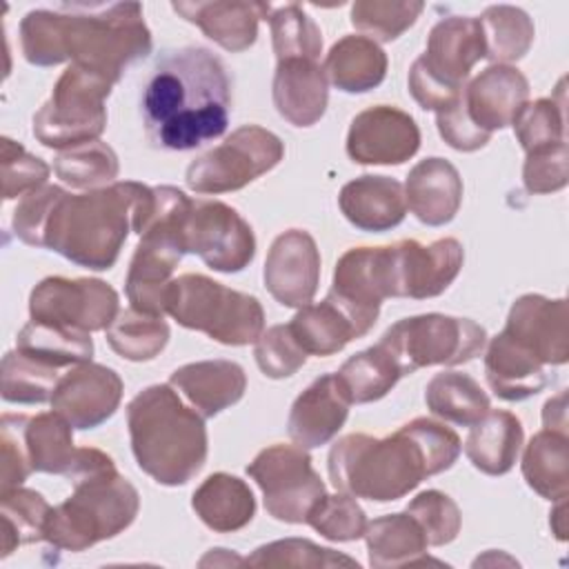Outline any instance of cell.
Segmentation results:
<instances>
[{
  "label": "cell",
  "mask_w": 569,
  "mask_h": 569,
  "mask_svg": "<svg viewBox=\"0 0 569 569\" xmlns=\"http://www.w3.org/2000/svg\"><path fill=\"white\" fill-rule=\"evenodd\" d=\"M20 49L36 67L71 60L116 84L129 64L151 53V31L138 2H71L29 11Z\"/></svg>",
  "instance_id": "6da1fadb"
},
{
  "label": "cell",
  "mask_w": 569,
  "mask_h": 569,
  "mask_svg": "<svg viewBox=\"0 0 569 569\" xmlns=\"http://www.w3.org/2000/svg\"><path fill=\"white\" fill-rule=\"evenodd\" d=\"M147 140L156 149L189 151L220 138L231 113V80L204 47L164 51L140 96Z\"/></svg>",
  "instance_id": "7a4b0ae2"
},
{
  "label": "cell",
  "mask_w": 569,
  "mask_h": 569,
  "mask_svg": "<svg viewBox=\"0 0 569 569\" xmlns=\"http://www.w3.org/2000/svg\"><path fill=\"white\" fill-rule=\"evenodd\" d=\"M453 429L431 418H413L387 438L349 433L329 451V478L353 498L389 502L407 496L425 478L449 469L460 456Z\"/></svg>",
  "instance_id": "3957f363"
},
{
  "label": "cell",
  "mask_w": 569,
  "mask_h": 569,
  "mask_svg": "<svg viewBox=\"0 0 569 569\" xmlns=\"http://www.w3.org/2000/svg\"><path fill=\"white\" fill-rule=\"evenodd\" d=\"M151 209L153 189L133 180L111 182L78 196L60 189L40 249H51L93 271L111 269L129 231L140 236Z\"/></svg>",
  "instance_id": "277c9868"
},
{
  "label": "cell",
  "mask_w": 569,
  "mask_h": 569,
  "mask_svg": "<svg viewBox=\"0 0 569 569\" xmlns=\"http://www.w3.org/2000/svg\"><path fill=\"white\" fill-rule=\"evenodd\" d=\"M67 478L73 493L51 509L44 540L53 549L84 551L124 531L138 516V489L118 473L111 456L93 447H78Z\"/></svg>",
  "instance_id": "5b68a950"
},
{
  "label": "cell",
  "mask_w": 569,
  "mask_h": 569,
  "mask_svg": "<svg viewBox=\"0 0 569 569\" xmlns=\"http://www.w3.org/2000/svg\"><path fill=\"white\" fill-rule=\"evenodd\" d=\"M131 451L158 485H187L207 460L204 418L171 385H151L127 405Z\"/></svg>",
  "instance_id": "8992f818"
},
{
  "label": "cell",
  "mask_w": 569,
  "mask_h": 569,
  "mask_svg": "<svg viewBox=\"0 0 569 569\" xmlns=\"http://www.w3.org/2000/svg\"><path fill=\"white\" fill-rule=\"evenodd\" d=\"M164 313L229 347L256 342L264 331V311L256 296L229 289L202 273H182L171 280Z\"/></svg>",
  "instance_id": "52a82bcc"
},
{
  "label": "cell",
  "mask_w": 569,
  "mask_h": 569,
  "mask_svg": "<svg viewBox=\"0 0 569 569\" xmlns=\"http://www.w3.org/2000/svg\"><path fill=\"white\" fill-rule=\"evenodd\" d=\"M485 58L478 18L449 16L433 24L427 51L409 69V91L422 109L440 111L465 89L473 64Z\"/></svg>",
  "instance_id": "ba28073f"
},
{
  "label": "cell",
  "mask_w": 569,
  "mask_h": 569,
  "mask_svg": "<svg viewBox=\"0 0 569 569\" xmlns=\"http://www.w3.org/2000/svg\"><path fill=\"white\" fill-rule=\"evenodd\" d=\"M113 82L100 73L69 64L58 78L51 98L33 116V136L49 149H71L91 140L107 127L104 100Z\"/></svg>",
  "instance_id": "9c48e42d"
},
{
  "label": "cell",
  "mask_w": 569,
  "mask_h": 569,
  "mask_svg": "<svg viewBox=\"0 0 569 569\" xmlns=\"http://www.w3.org/2000/svg\"><path fill=\"white\" fill-rule=\"evenodd\" d=\"M398 362L402 376L422 367H456L473 360L487 345V331L469 318L422 313L391 325L378 340Z\"/></svg>",
  "instance_id": "30bf717a"
},
{
  "label": "cell",
  "mask_w": 569,
  "mask_h": 569,
  "mask_svg": "<svg viewBox=\"0 0 569 569\" xmlns=\"http://www.w3.org/2000/svg\"><path fill=\"white\" fill-rule=\"evenodd\" d=\"M284 156L282 140L258 127L236 129L222 144L209 149L187 167V187L196 193L236 191L271 171Z\"/></svg>",
  "instance_id": "8fae6325"
},
{
  "label": "cell",
  "mask_w": 569,
  "mask_h": 569,
  "mask_svg": "<svg viewBox=\"0 0 569 569\" xmlns=\"http://www.w3.org/2000/svg\"><path fill=\"white\" fill-rule=\"evenodd\" d=\"M247 473L264 496V509L280 522L307 520L311 507L327 493L311 465V456L298 445H271L262 449Z\"/></svg>",
  "instance_id": "7c38bea8"
},
{
  "label": "cell",
  "mask_w": 569,
  "mask_h": 569,
  "mask_svg": "<svg viewBox=\"0 0 569 569\" xmlns=\"http://www.w3.org/2000/svg\"><path fill=\"white\" fill-rule=\"evenodd\" d=\"M182 244L207 267L222 273L242 271L256 256L251 224L220 200H191L182 224Z\"/></svg>",
  "instance_id": "4fadbf2b"
},
{
  "label": "cell",
  "mask_w": 569,
  "mask_h": 569,
  "mask_svg": "<svg viewBox=\"0 0 569 569\" xmlns=\"http://www.w3.org/2000/svg\"><path fill=\"white\" fill-rule=\"evenodd\" d=\"M29 316L36 322L91 333L113 322L118 316V293L98 278L71 280L51 276L31 289Z\"/></svg>",
  "instance_id": "5bb4252c"
},
{
  "label": "cell",
  "mask_w": 569,
  "mask_h": 569,
  "mask_svg": "<svg viewBox=\"0 0 569 569\" xmlns=\"http://www.w3.org/2000/svg\"><path fill=\"white\" fill-rule=\"evenodd\" d=\"M327 296L351 318L362 338L376 325L382 300L391 298L389 244L345 251L336 262Z\"/></svg>",
  "instance_id": "9a60e30c"
},
{
  "label": "cell",
  "mask_w": 569,
  "mask_h": 569,
  "mask_svg": "<svg viewBox=\"0 0 569 569\" xmlns=\"http://www.w3.org/2000/svg\"><path fill=\"white\" fill-rule=\"evenodd\" d=\"M465 249L456 238H440L431 244L400 240L389 244L391 298L425 300L440 296L460 273Z\"/></svg>",
  "instance_id": "2e32d148"
},
{
  "label": "cell",
  "mask_w": 569,
  "mask_h": 569,
  "mask_svg": "<svg viewBox=\"0 0 569 569\" xmlns=\"http://www.w3.org/2000/svg\"><path fill=\"white\" fill-rule=\"evenodd\" d=\"M122 400L120 376L98 362L73 365L60 376L53 393L51 409L60 413L73 429H93L109 420Z\"/></svg>",
  "instance_id": "e0dca14e"
},
{
  "label": "cell",
  "mask_w": 569,
  "mask_h": 569,
  "mask_svg": "<svg viewBox=\"0 0 569 569\" xmlns=\"http://www.w3.org/2000/svg\"><path fill=\"white\" fill-rule=\"evenodd\" d=\"M420 147L416 120L389 104L360 111L347 133V153L358 164H400Z\"/></svg>",
  "instance_id": "ac0fdd59"
},
{
  "label": "cell",
  "mask_w": 569,
  "mask_h": 569,
  "mask_svg": "<svg viewBox=\"0 0 569 569\" xmlns=\"http://www.w3.org/2000/svg\"><path fill=\"white\" fill-rule=\"evenodd\" d=\"M264 287L284 307H305L318 291L320 251L311 233L289 229L280 233L264 260Z\"/></svg>",
  "instance_id": "d6986e66"
},
{
  "label": "cell",
  "mask_w": 569,
  "mask_h": 569,
  "mask_svg": "<svg viewBox=\"0 0 569 569\" xmlns=\"http://www.w3.org/2000/svg\"><path fill=\"white\" fill-rule=\"evenodd\" d=\"M569 309L565 298L540 293L520 296L507 316L505 333L529 349L545 367L562 365L569 358Z\"/></svg>",
  "instance_id": "ffe728a7"
},
{
  "label": "cell",
  "mask_w": 569,
  "mask_h": 569,
  "mask_svg": "<svg viewBox=\"0 0 569 569\" xmlns=\"http://www.w3.org/2000/svg\"><path fill=\"white\" fill-rule=\"evenodd\" d=\"M527 78L509 64L487 67L462 89V100L471 120L487 133L513 124L516 116L527 104Z\"/></svg>",
  "instance_id": "44dd1931"
},
{
  "label": "cell",
  "mask_w": 569,
  "mask_h": 569,
  "mask_svg": "<svg viewBox=\"0 0 569 569\" xmlns=\"http://www.w3.org/2000/svg\"><path fill=\"white\" fill-rule=\"evenodd\" d=\"M349 405L336 373L316 378L291 405L287 420L289 438L302 449L327 445L342 429Z\"/></svg>",
  "instance_id": "7402d4cb"
},
{
  "label": "cell",
  "mask_w": 569,
  "mask_h": 569,
  "mask_svg": "<svg viewBox=\"0 0 569 569\" xmlns=\"http://www.w3.org/2000/svg\"><path fill=\"white\" fill-rule=\"evenodd\" d=\"M178 16L198 24L202 33L222 49L238 53L249 49L258 38V22L267 20L271 7L264 2H173Z\"/></svg>",
  "instance_id": "603a6c76"
},
{
  "label": "cell",
  "mask_w": 569,
  "mask_h": 569,
  "mask_svg": "<svg viewBox=\"0 0 569 569\" xmlns=\"http://www.w3.org/2000/svg\"><path fill=\"white\" fill-rule=\"evenodd\" d=\"M405 200L409 211L427 227L456 218L462 202V178L445 158H425L407 176Z\"/></svg>",
  "instance_id": "cb8c5ba5"
},
{
  "label": "cell",
  "mask_w": 569,
  "mask_h": 569,
  "mask_svg": "<svg viewBox=\"0 0 569 569\" xmlns=\"http://www.w3.org/2000/svg\"><path fill=\"white\" fill-rule=\"evenodd\" d=\"M169 385L180 391L202 418H213L244 396L247 376L238 362L200 360L178 367Z\"/></svg>",
  "instance_id": "d4e9b609"
},
{
  "label": "cell",
  "mask_w": 569,
  "mask_h": 569,
  "mask_svg": "<svg viewBox=\"0 0 569 569\" xmlns=\"http://www.w3.org/2000/svg\"><path fill=\"white\" fill-rule=\"evenodd\" d=\"M340 211L360 231L382 233L407 216L405 187L389 176H360L347 182L338 196Z\"/></svg>",
  "instance_id": "484cf974"
},
{
  "label": "cell",
  "mask_w": 569,
  "mask_h": 569,
  "mask_svg": "<svg viewBox=\"0 0 569 569\" xmlns=\"http://www.w3.org/2000/svg\"><path fill=\"white\" fill-rule=\"evenodd\" d=\"M325 69L316 60H280L273 73V104L293 127L316 124L327 109Z\"/></svg>",
  "instance_id": "4316f807"
},
{
  "label": "cell",
  "mask_w": 569,
  "mask_h": 569,
  "mask_svg": "<svg viewBox=\"0 0 569 569\" xmlns=\"http://www.w3.org/2000/svg\"><path fill=\"white\" fill-rule=\"evenodd\" d=\"M485 376L491 391L509 402L527 400L542 391L549 382L545 365L505 331L489 340L485 353Z\"/></svg>",
  "instance_id": "83f0119b"
},
{
  "label": "cell",
  "mask_w": 569,
  "mask_h": 569,
  "mask_svg": "<svg viewBox=\"0 0 569 569\" xmlns=\"http://www.w3.org/2000/svg\"><path fill=\"white\" fill-rule=\"evenodd\" d=\"M522 438V425L511 411L489 409L476 425H471L465 440V453L478 471L502 476L516 465Z\"/></svg>",
  "instance_id": "f1b7e54d"
},
{
  "label": "cell",
  "mask_w": 569,
  "mask_h": 569,
  "mask_svg": "<svg viewBox=\"0 0 569 569\" xmlns=\"http://www.w3.org/2000/svg\"><path fill=\"white\" fill-rule=\"evenodd\" d=\"M191 507L209 529L229 533L251 522L256 513V498L244 480L218 471L204 478L193 491Z\"/></svg>",
  "instance_id": "f546056e"
},
{
  "label": "cell",
  "mask_w": 569,
  "mask_h": 569,
  "mask_svg": "<svg viewBox=\"0 0 569 569\" xmlns=\"http://www.w3.org/2000/svg\"><path fill=\"white\" fill-rule=\"evenodd\" d=\"M322 69L336 89L365 93L385 80L387 53L365 36H345L329 49Z\"/></svg>",
  "instance_id": "4dcf8cb0"
},
{
  "label": "cell",
  "mask_w": 569,
  "mask_h": 569,
  "mask_svg": "<svg viewBox=\"0 0 569 569\" xmlns=\"http://www.w3.org/2000/svg\"><path fill=\"white\" fill-rule=\"evenodd\" d=\"M369 565L376 569L405 567L429 560L427 536L409 511L389 513L367 522L365 529Z\"/></svg>",
  "instance_id": "1f68e13d"
},
{
  "label": "cell",
  "mask_w": 569,
  "mask_h": 569,
  "mask_svg": "<svg viewBox=\"0 0 569 569\" xmlns=\"http://www.w3.org/2000/svg\"><path fill=\"white\" fill-rule=\"evenodd\" d=\"M522 476L542 498L558 502L569 493V440L567 433L542 429L531 436L522 453Z\"/></svg>",
  "instance_id": "d6a6232c"
},
{
  "label": "cell",
  "mask_w": 569,
  "mask_h": 569,
  "mask_svg": "<svg viewBox=\"0 0 569 569\" xmlns=\"http://www.w3.org/2000/svg\"><path fill=\"white\" fill-rule=\"evenodd\" d=\"M296 342L307 356H333L358 336L351 318L327 296L318 305H305L289 322Z\"/></svg>",
  "instance_id": "836d02e7"
},
{
  "label": "cell",
  "mask_w": 569,
  "mask_h": 569,
  "mask_svg": "<svg viewBox=\"0 0 569 569\" xmlns=\"http://www.w3.org/2000/svg\"><path fill=\"white\" fill-rule=\"evenodd\" d=\"M425 402L433 416L460 427L476 425L491 409L482 387L460 371L436 373L425 387Z\"/></svg>",
  "instance_id": "e575fe53"
},
{
  "label": "cell",
  "mask_w": 569,
  "mask_h": 569,
  "mask_svg": "<svg viewBox=\"0 0 569 569\" xmlns=\"http://www.w3.org/2000/svg\"><path fill=\"white\" fill-rule=\"evenodd\" d=\"M336 378L351 405H365L387 396L402 378V371L393 356L376 342L373 347L353 353L340 367Z\"/></svg>",
  "instance_id": "d590c367"
},
{
  "label": "cell",
  "mask_w": 569,
  "mask_h": 569,
  "mask_svg": "<svg viewBox=\"0 0 569 569\" xmlns=\"http://www.w3.org/2000/svg\"><path fill=\"white\" fill-rule=\"evenodd\" d=\"M24 445L33 471L67 476L78 456L73 427L56 411L27 416Z\"/></svg>",
  "instance_id": "8d00e7d4"
},
{
  "label": "cell",
  "mask_w": 569,
  "mask_h": 569,
  "mask_svg": "<svg viewBox=\"0 0 569 569\" xmlns=\"http://www.w3.org/2000/svg\"><path fill=\"white\" fill-rule=\"evenodd\" d=\"M16 349L56 369L89 362L93 340L87 331L29 320L16 336Z\"/></svg>",
  "instance_id": "74e56055"
},
{
  "label": "cell",
  "mask_w": 569,
  "mask_h": 569,
  "mask_svg": "<svg viewBox=\"0 0 569 569\" xmlns=\"http://www.w3.org/2000/svg\"><path fill=\"white\" fill-rule=\"evenodd\" d=\"M51 505L42 493L24 487L0 491V518H2V558L11 556L16 547L44 540V527L51 513Z\"/></svg>",
  "instance_id": "f35d334b"
},
{
  "label": "cell",
  "mask_w": 569,
  "mask_h": 569,
  "mask_svg": "<svg viewBox=\"0 0 569 569\" xmlns=\"http://www.w3.org/2000/svg\"><path fill=\"white\" fill-rule=\"evenodd\" d=\"M485 38V58L493 64L520 60L536 36L531 18L511 4H491L478 18Z\"/></svg>",
  "instance_id": "ab89813d"
},
{
  "label": "cell",
  "mask_w": 569,
  "mask_h": 569,
  "mask_svg": "<svg viewBox=\"0 0 569 569\" xmlns=\"http://www.w3.org/2000/svg\"><path fill=\"white\" fill-rule=\"evenodd\" d=\"M104 331L109 347L131 362L153 360L169 342V325L160 316H149L133 307L118 311Z\"/></svg>",
  "instance_id": "60d3db41"
},
{
  "label": "cell",
  "mask_w": 569,
  "mask_h": 569,
  "mask_svg": "<svg viewBox=\"0 0 569 569\" xmlns=\"http://www.w3.org/2000/svg\"><path fill=\"white\" fill-rule=\"evenodd\" d=\"M58 369L44 365L22 351H9L2 358L0 369V393L7 402L36 405L51 400L58 385Z\"/></svg>",
  "instance_id": "b9f144b4"
},
{
  "label": "cell",
  "mask_w": 569,
  "mask_h": 569,
  "mask_svg": "<svg viewBox=\"0 0 569 569\" xmlns=\"http://www.w3.org/2000/svg\"><path fill=\"white\" fill-rule=\"evenodd\" d=\"M56 176L71 184L73 189H100L113 182L118 176V156L116 151L100 140H91L58 153L53 162Z\"/></svg>",
  "instance_id": "7bdbcfd3"
},
{
  "label": "cell",
  "mask_w": 569,
  "mask_h": 569,
  "mask_svg": "<svg viewBox=\"0 0 569 569\" xmlns=\"http://www.w3.org/2000/svg\"><path fill=\"white\" fill-rule=\"evenodd\" d=\"M271 40L278 62L302 58V60H318L322 53V33L320 27L305 13L298 4L276 7L269 13Z\"/></svg>",
  "instance_id": "ee69618b"
},
{
  "label": "cell",
  "mask_w": 569,
  "mask_h": 569,
  "mask_svg": "<svg viewBox=\"0 0 569 569\" xmlns=\"http://www.w3.org/2000/svg\"><path fill=\"white\" fill-rule=\"evenodd\" d=\"M418 0H358L351 4V24L373 42H391L422 13Z\"/></svg>",
  "instance_id": "f6af8a7d"
},
{
  "label": "cell",
  "mask_w": 569,
  "mask_h": 569,
  "mask_svg": "<svg viewBox=\"0 0 569 569\" xmlns=\"http://www.w3.org/2000/svg\"><path fill=\"white\" fill-rule=\"evenodd\" d=\"M565 80L558 87V100L540 98L536 102H527L513 120V131L525 149V153L549 147L556 142H565Z\"/></svg>",
  "instance_id": "bcb514c9"
},
{
  "label": "cell",
  "mask_w": 569,
  "mask_h": 569,
  "mask_svg": "<svg viewBox=\"0 0 569 569\" xmlns=\"http://www.w3.org/2000/svg\"><path fill=\"white\" fill-rule=\"evenodd\" d=\"M253 567H358V562L329 547L302 538H284L258 547L244 558Z\"/></svg>",
  "instance_id": "7dc6e473"
},
{
  "label": "cell",
  "mask_w": 569,
  "mask_h": 569,
  "mask_svg": "<svg viewBox=\"0 0 569 569\" xmlns=\"http://www.w3.org/2000/svg\"><path fill=\"white\" fill-rule=\"evenodd\" d=\"M322 538L333 542H349L365 536L367 516L353 496L340 491L333 496H322L305 520Z\"/></svg>",
  "instance_id": "c3c4849f"
},
{
  "label": "cell",
  "mask_w": 569,
  "mask_h": 569,
  "mask_svg": "<svg viewBox=\"0 0 569 569\" xmlns=\"http://www.w3.org/2000/svg\"><path fill=\"white\" fill-rule=\"evenodd\" d=\"M405 511H409L416 518V522L422 527L427 542L431 547H442L456 540L462 525L458 505L438 489H427L418 493L407 505Z\"/></svg>",
  "instance_id": "681fc988"
},
{
  "label": "cell",
  "mask_w": 569,
  "mask_h": 569,
  "mask_svg": "<svg viewBox=\"0 0 569 569\" xmlns=\"http://www.w3.org/2000/svg\"><path fill=\"white\" fill-rule=\"evenodd\" d=\"M253 356L260 371L273 380L293 376L307 360V353L296 342L289 325H273L262 331L256 340Z\"/></svg>",
  "instance_id": "f907efd6"
},
{
  "label": "cell",
  "mask_w": 569,
  "mask_h": 569,
  "mask_svg": "<svg viewBox=\"0 0 569 569\" xmlns=\"http://www.w3.org/2000/svg\"><path fill=\"white\" fill-rule=\"evenodd\" d=\"M49 178V164L31 156L22 144L11 138H2V196L13 200L38 187Z\"/></svg>",
  "instance_id": "816d5d0a"
},
{
  "label": "cell",
  "mask_w": 569,
  "mask_h": 569,
  "mask_svg": "<svg viewBox=\"0 0 569 569\" xmlns=\"http://www.w3.org/2000/svg\"><path fill=\"white\" fill-rule=\"evenodd\" d=\"M567 140L527 153L522 182L529 193H551L567 184Z\"/></svg>",
  "instance_id": "f5cc1de1"
},
{
  "label": "cell",
  "mask_w": 569,
  "mask_h": 569,
  "mask_svg": "<svg viewBox=\"0 0 569 569\" xmlns=\"http://www.w3.org/2000/svg\"><path fill=\"white\" fill-rule=\"evenodd\" d=\"M24 422H27V416H16V413H4L0 418V445H2L0 491L20 487L33 471L27 456V445H24Z\"/></svg>",
  "instance_id": "db71d44e"
},
{
  "label": "cell",
  "mask_w": 569,
  "mask_h": 569,
  "mask_svg": "<svg viewBox=\"0 0 569 569\" xmlns=\"http://www.w3.org/2000/svg\"><path fill=\"white\" fill-rule=\"evenodd\" d=\"M62 187L58 184H42L29 193L22 196V200L18 202L13 218H11V227L13 233L29 247H40L42 242V231L44 224L49 220L51 207L58 198Z\"/></svg>",
  "instance_id": "11a10c76"
},
{
  "label": "cell",
  "mask_w": 569,
  "mask_h": 569,
  "mask_svg": "<svg viewBox=\"0 0 569 569\" xmlns=\"http://www.w3.org/2000/svg\"><path fill=\"white\" fill-rule=\"evenodd\" d=\"M436 124H438V133L440 138L458 149V151H476L480 147H485L491 138V133L482 131L469 116L467 107H465V100H462V93L451 102L447 104L445 109L436 111Z\"/></svg>",
  "instance_id": "9f6ffc18"
},
{
  "label": "cell",
  "mask_w": 569,
  "mask_h": 569,
  "mask_svg": "<svg viewBox=\"0 0 569 569\" xmlns=\"http://www.w3.org/2000/svg\"><path fill=\"white\" fill-rule=\"evenodd\" d=\"M542 425L545 429H553L567 433V391L549 398L542 409Z\"/></svg>",
  "instance_id": "6f0895ef"
},
{
  "label": "cell",
  "mask_w": 569,
  "mask_h": 569,
  "mask_svg": "<svg viewBox=\"0 0 569 569\" xmlns=\"http://www.w3.org/2000/svg\"><path fill=\"white\" fill-rule=\"evenodd\" d=\"M565 507H567V498H562V500H558V505H556V511H553V516H551V527H553V533H556V538L558 540H565L567 536V527H565Z\"/></svg>",
  "instance_id": "680465c9"
}]
</instances>
